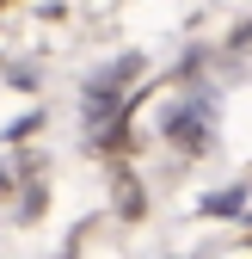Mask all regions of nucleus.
I'll list each match as a JSON object with an SVG mask.
<instances>
[{
    "label": "nucleus",
    "mask_w": 252,
    "mask_h": 259,
    "mask_svg": "<svg viewBox=\"0 0 252 259\" xmlns=\"http://www.w3.org/2000/svg\"><path fill=\"white\" fill-rule=\"evenodd\" d=\"M234 50H252V25H246V31H234Z\"/></svg>",
    "instance_id": "2"
},
{
    "label": "nucleus",
    "mask_w": 252,
    "mask_h": 259,
    "mask_svg": "<svg viewBox=\"0 0 252 259\" xmlns=\"http://www.w3.org/2000/svg\"><path fill=\"white\" fill-rule=\"evenodd\" d=\"M166 136H178V148H209V105H191V111H172L166 117Z\"/></svg>",
    "instance_id": "1"
}]
</instances>
